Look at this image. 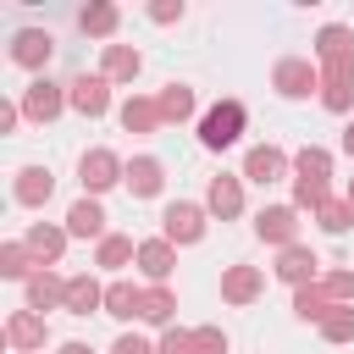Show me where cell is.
Returning a JSON list of instances; mask_svg holds the SVG:
<instances>
[{
	"label": "cell",
	"mask_w": 354,
	"mask_h": 354,
	"mask_svg": "<svg viewBox=\"0 0 354 354\" xmlns=\"http://www.w3.org/2000/svg\"><path fill=\"white\" fill-rule=\"evenodd\" d=\"M205 205H194V199H171L166 210H160V238L166 243H199L205 238Z\"/></svg>",
	"instance_id": "5b68a950"
},
{
	"label": "cell",
	"mask_w": 354,
	"mask_h": 354,
	"mask_svg": "<svg viewBox=\"0 0 354 354\" xmlns=\"http://www.w3.org/2000/svg\"><path fill=\"white\" fill-rule=\"evenodd\" d=\"M205 210H210V216H221V221H232V216L243 210V183H238V177H227V171H221V177H210V188H205Z\"/></svg>",
	"instance_id": "d6986e66"
},
{
	"label": "cell",
	"mask_w": 354,
	"mask_h": 354,
	"mask_svg": "<svg viewBox=\"0 0 354 354\" xmlns=\"http://www.w3.org/2000/svg\"><path fill=\"white\" fill-rule=\"evenodd\" d=\"M343 199H348V205H354V177H348V194H343Z\"/></svg>",
	"instance_id": "b9f144b4"
},
{
	"label": "cell",
	"mask_w": 354,
	"mask_h": 354,
	"mask_svg": "<svg viewBox=\"0 0 354 354\" xmlns=\"http://www.w3.org/2000/svg\"><path fill=\"white\" fill-rule=\"evenodd\" d=\"M66 232L72 238H105V210H100V199H77L72 210H66Z\"/></svg>",
	"instance_id": "603a6c76"
},
{
	"label": "cell",
	"mask_w": 354,
	"mask_h": 354,
	"mask_svg": "<svg viewBox=\"0 0 354 354\" xmlns=\"http://www.w3.org/2000/svg\"><path fill=\"white\" fill-rule=\"evenodd\" d=\"M260 288H266L260 266H227V271H221V299H227V304H254Z\"/></svg>",
	"instance_id": "5bb4252c"
},
{
	"label": "cell",
	"mask_w": 354,
	"mask_h": 354,
	"mask_svg": "<svg viewBox=\"0 0 354 354\" xmlns=\"http://www.w3.org/2000/svg\"><path fill=\"white\" fill-rule=\"evenodd\" d=\"M337 304H332V293L321 288V282H310V288H293V315L299 321H326Z\"/></svg>",
	"instance_id": "cb8c5ba5"
},
{
	"label": "cell",
	"mask_w": 354,
	"mask_h": 354,
	"mask_svg": "<svg viewBox=\"0 0 354 354\" xmlns=\"http://www.w3.org/2000/svg\"><path fill=\"white\" fill-rule=\"evenodd\" d=\"M138 72H144V55L133 44H105V55H100V77L105 83H133Z\"/></svg>",
	"instance_id": "e0dca14e"
},
{
	"label": "cell",
	"mask_w": 354,
	"mask_h": 354,
	"mask_svg": "<svg viewBox=\"0 0 354 354\" xmlns=\"http://www.w3.org/2000/svg\"><path fill=\"white\" fill-rule=\"evenodd\" d=\"M77 183H83V194H88V199H100L105 188L127 183V160H122L116 149H88V155L77 160Z\"/></svg>",
	"instance_id": "3957f363"
},
{
	"label": "cell",
	"mask_w": 354,
	"mask_h": 354,
	"mask_svg": "<svg viewBox=\"0 0 354 354\" xmlns=\"http://www.w3.org/2000/svg\"><path fill=\"white\" fill-rule=\"evenodd\" d=\"M50 55H55V39H50L44 28H22V33H11V61H17V66L39 72Z\"/></svg>",
	"instance_id": "7c38bea8"
},
{
	"label": "cell",
	"mask_w": 354,
	"mask_h": 354,
	"mask_svg": "<svg viewBox=\"0 0 354 354\" xmlns=\"http://www.w3.org/2000/svg\"><path fill=\"white\" fill-rule=\"evenodd\" d=\"M155 105H160V122H188L194 116V88L188 83H166L155 94Z\"/></svg>",
	"instance_id": "484cf974"
},
{
	"label": "cell",
	"mask_w": 354,
	"mask_h": 354,
	"mask_svg": "<svg viewBox=\"0 0 354 354\" xmlns=\"http://www.w3.org/2000/svg\"><path fill=\"white\" fill-rule=\"evenodd\" d=\"M66 238H72V232H66V227H50V221H33V227H28V238H22V243H28V249H33V260H39V266H44V271H50V266H55V260H61V249H66Z\"/></svg>",
	"instance_id": "ffe728a7"
},
{
	"label": "cell",
	"mask_w": 354,
	"mask_h": 354,
	"mask_svg": "<svg viewBox=\"0 0 354 354\" xmlns=\"http://www.w3.org/2000/svg\"><path fill=\"white\" fill-rule=\"evenodd\" d=\"M116 22H122V11H116L111 0H94V6H83V11H77V28H83V33H94V39H111V33H116Z\"/></svg>",
	"instance_id": "d4e9b609"
},
{
	"label": "cell",
	"mask_w": 354,
	"mask_h": 354,
	"mask_svg": "<svg viewBox=\"0 0 354 354\" xmlns=\"http://www.w3.org/2000/svg\"><path fill=\"white\" fill-rule=\"evenodd\" d=\"M243 122H249V111H243L238 100H221V105L205 111V122H199V144H205V149H227V144H238Z\"/></svg>",
	"instance_id": "277c9868"
},
{
	"label": "cell",
	"mask_w": 354,
	"mask_h": 354,
	"mask_svg": "<svg viewBox=\"0 0 354 354\" xmlns=\"http://www.w3.org/2000/svg\"><path fill=\"white\" fill-rule=\"evenodd\" d=\"M315 266H321V260H315V249H304V243H288V249L277 254V266H271V271H277L288 288H310V282H315Z\"/></svg>",
	"instance_id": "4fadbf2b"
},
{
	"label": "cell",
	"mask_w": 354,
	"mask_h": 354,
	"mask_svg": "<svg viewBox=\"0 0 354 354\" xmlns=\"http://www.w3.org/2000/svg\"><path fill=\"white\" fill-rule=\"evenodd\" d=\"M315 61H321V105L343 116L354 105V33L343 22H326L315 33Z\"/></svg>",
	"instance_id": "6da1fadb"
},
{
	"label": "cell",
	"mask_w": 354,
	"mask_h": 354,
	"mask_svg": "<svg viewBox=\"0 0 354 354\" xmlns=\"http://www.w3.org/2000/svg\"><path fill=\"white\" fill-rule=\"evenodd\" d=\"M122 127H127V133H155V127H160V105L144 100V94L122 100Z\"/></svg>",
	"instance_id": "4316f807"
},
{
	"label": "cell",
	"mask_w": 354,
	"mask_h": 354,
	"mask_svg": "<svg viewBox=\"0 0 354 354\" xmlns=\"http://www.w3.org/2000/svg\"><path fill=\"white\" fill-rule=\"evenodd\" d=\"M55 354H94V348H88V343H77V337H72V343H61V348H55Z\"/></svg>",
	"instance_id": "ab89813d"
},
{
	"label": "cell",
	"mask_w": 354,
	"mask_h": 354,
	"mask_svg": "<svg viewBox=\"0 0 354 354\" xmlns=\"http://www.w3.org/2000/svg\"><path fill=\"white\" fill-rule=\"evenodd\" d=\"M183 17V0H155L149 6V22H177Z\"/></svg>",
	"instance_id": "74e56055"
},
{
	"label": "cell",
	"mask_w": 354,
	"mask_h": 354,
	"mask_svg": "<svg viewBox=\"0 0 354 354\" xmlns=\"http://www.w3.org/2000/svg\"><path fill=\"white\" fill-rule=\"evenodd\" d=\"M171 310H177V293H171V288H144L138 321H149V326H171Z\"/></svg>",
	"instance_id": "f546056e"
},
{
	"label": "cell",
	"mask_w": 354,
	"mask_h": 354,
	"mask_svg": "<svg viewBox=\"0 0 354 354\" xmlns=\"http://www.w3.org/2000/svg\"><path fill=\"white\" fill-rule=\"evenodd\" d=\"M254 238H260V243H277V249L299 243V210H293V205H266V210L254 216Z\"/></svg>",
	"instance_id": "ba28073f"
},
{
	"label": "cell",
	"mask_w": 354,
	"mask_h": 354,
	"mask_svg": "<svg viewBox=\"0 0 354 354\" xmlns=\"http://www.w3.org/2000/svg\"><path fill=\"white\" fill-rule=\"evenodd\" d=\"M127 260H138V243H133V238H122V232H105V238H100V249H94V266L122 271Z\"/></svg>",
	"instance_id": "83f0119b"
},
{
	"label": "cell",
	"mask_w": 354,
	"mask_h": 354,
	"mask_svg": "<svg viewBox=\"0 0 354 354\" xmlns=\"http://www.w3.org/2000/svg\"><path fill=\"white\" fill-rule=\"evenodd\" d=\"M288 166H293V160H288L277 144H254V149L243 155V177H249V183H260V188H266V183H282V177H288Z\"/></svg>",
	"instance_id": "30bf717a"
},
{
	"label": "cell",
	"mask_w": 354,
	"mask_h": 354,
	"mask_svg": "<svg viewBox=\"0 0 354 354\" xmlns=\"http://www.w3.org/2000/svg\"><path fill=\"white\" fill-rule=\"evenodd\" d=\"M138 304H144V288H133V282H111V288H105V315L133 321V315H138Z\"/></svg>",
	"instance_id": "f1b7e54d"
},
{
	"label": "cell",
	"mask_w": 354,
	"mask_h": 354,
	"mask_svg": "<svg viewBox=\"0 0 354 354\" xmlns=\"http://www.w3.org/2000/svg\"><path fill=\"white\" fill-rule=\"evenodd\" d=\"M50 194H55V177H50L44 166H22V171H17V183H11V199H17V205H28V210H33V205H44Z\"/></svg>",
	"instance_id": "44dd1931"
},
{
	"label": "cell",
	"mask_w": 354,
	"mask_h": 354,
	"mask_svg": "<svg viewBox=\"0 0 354 354\" xmlns=\"http://www.w3.org/2000/svg\"><path fill=\"white\" fill-rule=\"evenodd\" d=\"M138 271L149 277V288H166V277L177 271V243H166V238H144V243H138Z\"/></svg>",
	"instance_id": "8fae6325"
},
{
	"label": "cell",
	"mask_w": 354,
	"mask_h": 354,
	"mask_svg": "<svg viewBox=\"0 0 354 354\" xmlns=\"http://www.w3.org/2000/svg\"><path fill=\"white\" fill-rule=\"evenodd\" d=\"M127 188H133V199H155L166 188V166L155 155H133L127 160Z\"/></svg>",
	"instance_id": "ac0fdd59"
},
{
	"label": "cell",
	"mask_w": 354,
	"mask_h": 354,
	"mask_svg": "<svg viewBox=\"0 0 354 354\" xmlns=\"http://www.w3.org/2000/svg\"><path fill=\"white\" fill-rule=\"evenodd\" d=\"M28 310L44 315V310H66V277L55 271H33L28 277Z\"/></svg>",
	"instance_id": "9a60e30c"
},
{
	"label": "cell",
	"mask_w": 354,
	"mask_h": 354,
	"mask_svg": "<svg viewBox=\"0 0 354 354\" xmlns=\"http://www.w3.org/2000/svg\"><path fill=\"white\" fill-rule=\"evenodd\" d=\"M66 105H72L77 116H105V111H111V83H105L100 72H94V77L83 72V77L66 83Z\"/></svg>",
	"instance_id": "9c48e42d"
},
{
	"label": "cell",
	"mask_w": 354,
	"mask_h": 354,
	"mask_svg": "<svg viewBox=\"0 0 354 354\" xmlns=\"http://www.w3.org/2000/svg\"><path fill=\"white\" fill-rule=\"evenodd\" d=\"M155 354H194V332H177V326H166V337L155 343Z\"/></svg>",
	"instance_id": "d590c367"
},
{
	"label": "cell",
	"mask_w": 354,
	"mask_h": 354,
	"mask_svg": "<svg viewBox=\"0 0 354 354\" xmlns=\"http://www.w3.org/2000/svg\"><path fill=\"white\" fill-rule=\"evenodd\" d=\"M271 88H277L282 100H304V94L321 88V66H310L304 55H282V61L271 66Z\"/></svg>",
	"instance_id": "8992f818"
},
{
	"label": "cell",
	"mask_w": 354,
	"mask_h": 354,
	"mask_svg": "<svg viewBox=\"0 0 354 354\" xmlns=\"http://www.w3.org/2000/svg\"><path fill=\"white\" fill-rule=\"evenodd\" d=\"M321 288L332 293V304H348V299H354V271H326Z\"/></svg>",
	"instance_id": "836d02e7"
},
{
	"label": "cell",
	"mask_w": 354,
	"mask_h": 354,
	"mask_svg": "<svg viewBox=\"0 0 354 354\" xmlns=\"http://www.w3.org/2000/svg\"><path fill=\"white\" fill-rule=\"evenodd\" d=\"M326 177H332V155L321 144H304L293 155V210H321L332 194H326Z\"/></svg>",
	"instance_id": "7a4b0ae2"
},
{
	"label": "cell",
	"mask_w": 354,
	"mask_h": 354,
	"mask_svg": "<svg viewBox=\"0 0 354 354\" xmlns=\"http://www.w3.org/2000/svg\"><path fill=\"white\" fill-rule=\"evenodd\" d=\"M17 122H22V105H11V100H6V105H0V133H11Z\"/></svg>",
	"instance_id": "f35d334b"
},
{
	"label": "cell",
	"mask_w": 354,
	"mask_h": 354,
	"mask_svg": "<svg viewBox=\"0 0 354 354\" xmlns=\"http://www.w3.org/2000/svg\"><path fill=\"white\" fill-rule=\"evenodd\" d=\"M321 337H326V343H354V304H337V310L321 321Z\"/></svg>",
	"instance_id": "d6a6232c"
},
{
	"label": "cell",
	"mask_w": 354,
	"mask_h": 354,
	"mask_svg": "<svg viewBox=\"0 0 354 354\" xmlns=\"http://www.w3.org/2000/svg\"><path fill=\"white\" fill-rule=\"evenodd\" d=\"M111 354H155V348H149V343H144L138 332H122V337L111 343Z\"/></svg>",
	"instance_id": "8d00e7d4"
},
{
	"label": "cell",
	"mask_w": 354,
	"mask_h": 354,
	"mask_svg": "<svg viewBox=\"0 0 354 354\" xmlns=\"http://www.w3.org/2000/svg\"><path fill=\"white\" fill-rule=\"evenodd\" d=\"M105 310V288L83 271V277H66V315H94Z\"/></svg>",
	"instance_id": "7402d4cb"
},
{
	"label": "cell",
	"mask_w": 354,
	"mask_h": 354,
	"mask_svg": "<svg viewBox=\"0 0 354 354\" xmlns=\"http://www.w3.org/2000/svg\"><path fill=\"white\" fill-rule=\"evenodd\" d=\"M315 221H321V232H332V238H337V232H348V227H354V205H348V199H326V205L315 210Z\"/></svg>",
	"instance_id": "1f68e13d"
},
{
	"label": "cell",
	"mask_w": 354,
	"mask_h": 354,
	"mask_svg": "<svg viewBox=\"0 0 354 354\" xmlns=\"http://www.w3.org/2000/svg\"><path fill=\"white\" fill-rule=\"evenodd\" d=\"M0 277L28 282V277H33V249H28V243H0Z\"/></svg>",
	"instance_id": "4dcf8cb0"
},
{
	"label": "cell",
	"mask_w": 354,
	"mask_h": 354,
	"mask_svg": "<svg viewBox=\"0 0 354 354\" xmlns=\"http://www.w3.org/2000/svg\"><path fill=\"white\" fill-rule=\"evenodd\" d=\"M343 149H348V155H354V122H348V127H343Z\"/></svg>",
	"instance_id": "60d3db41"
},
{
	"label": "cell",
	"mask_w": 354,
	"mask_h": 354,
	"mask_svg": "<svg viewBox=\"0 0 354 354\" xmlns=\"http://www.w3.org/2000/svg\"><path fill=\"white\" fill-rule=\"evenodd\" d=\"M61 111H66V88H61V83L33 77V83L22 88V116H28V122H55Z\"/></svg>",
	"instance_id": "52a82bcc"
},
{
	"label": "cell",
	"mask_w": 354,
	"mask_h": 354,
	"mask_svg": "<svg viewBox=\"0 0 354 354\" xmlns=\"http://www.w3.org/2000/svg\"><path fill=\"white\" fill-rule=\"evenodd\" d=\"M194 354H227V332L221 326H194Z\"/></svg>",
	"instance_id": "e575fe53"
},
{
	"label": "cell",
	"mask_w": 354,
	"mask_h": 354,
	"mask_svg": "<svg viewBox=\"0 0 354 354\" xmlns=\"http://www.w3.org/2000/svg\"><path fill=\"white\" fill-rule=\"evenodd\" d=\"M6 343H11L17 354L44 348V315H33V310H11V315H6Z\"/></svg>",
	"instance_id": "2e32d148"
}]
</instances>
